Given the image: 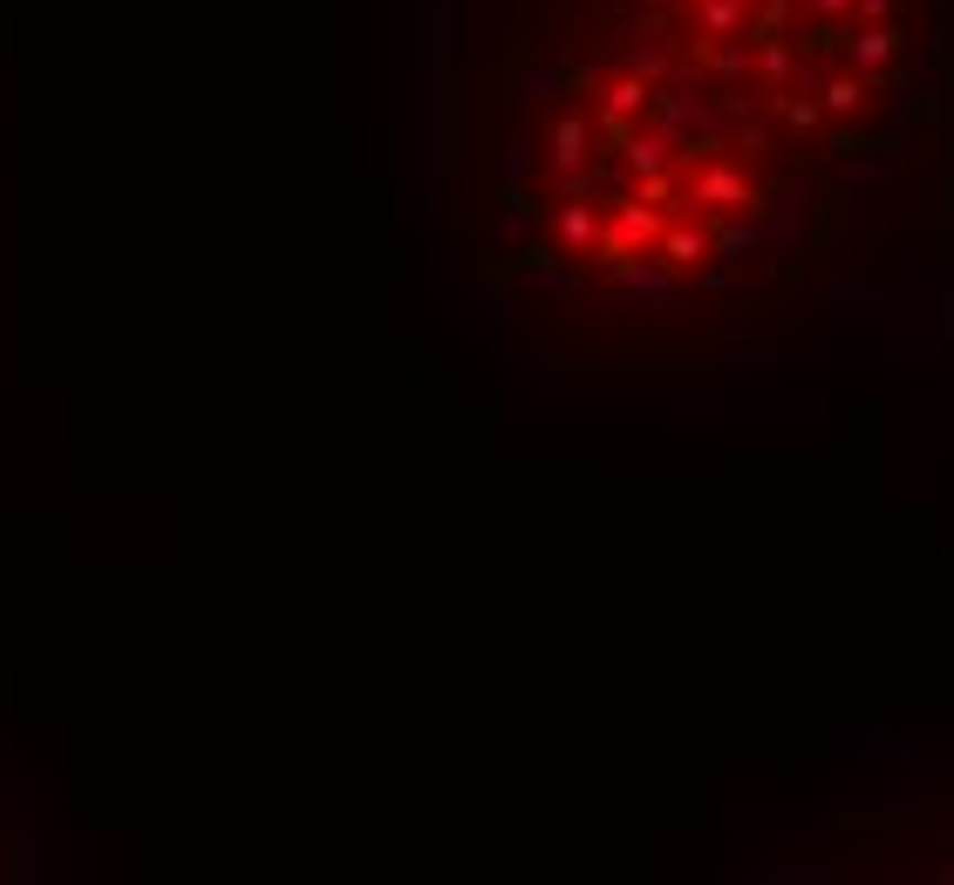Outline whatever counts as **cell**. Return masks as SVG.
I'll return each mask as SVG.
<instances>
[{"instance_id": "30bf717a", "label": "cell", "mask_w": 954, "mask_h": 885, "mask_svg": "<svg viewBox=\"0 0 954 885\" xmlns=\"http://www.w3.org/2000/svg\"><path fill=\"white\" fill-rule=\"evenodd\" d=\"M696 55H702L716 75H743V68H750V49H736V42H696Z\"/></svg>"}, {"instance_id": "ac0fdd59", "label": "cell", "mask_w": 954, "mask_h": 885, "mask_svg": "<svg viewBox=\"0 0 954 885\" xmlns=\"http://www.w3.org/2000/svg\"><path fill=\"white\" fill-rule=\"evenodd\" d=\"M859 14H866V21H887V14H893V0H859Z\"/></svg>"}, {"instance_id": "d6986e66", "label": "cell", "mask_w": 954, "mask_h": 885, "mask_svg": "<svg viewBox=\"0 0 954 885\" xmlns=\"http://www.w3.org/2000/svg\"><path fill=\"white\" fill-rule=\"evenodd\" d=\"M696 8H702V0H696Z\"/></svg>"}, {"instance_id": "8fae6325", "label": "cell", "mask_w": 954, "mask_h": 885, "mask_svg": "<svg viewBox=\"0 0 954 885\" xmlns=\"http://www.w3.org/2000/svg\"><path fill=\"white\" fill-rule=\"evenodd\" d=\"M750 246H757V225H716V232H709V253H716V259H736V253H750Z\"/></svg>"}, {"instance_id": "5bb4252c", "label": "cell", "mask_w": 954, "mask_h": 885, "mask_svg": "<svg viewBox=\"0 0 954 885\" xmlns=\"http://www.w3.org/2000/svg\"><path fill=\"white\" fill-rule=\"evenodd\" d=\"M777 116L791 130H818V103H798V96H777Z\"/></svg>"}, {"instance_id": "4fadbf2b", "label": "cell", "mask_w": 954, "mask_h": 885, "mask_svg": "<svg viewBox=\"0 0 954 885\" xmlns=\"http://www.w3.org/2000/svg\"><path fill=\"white\" fill-rule=\"evenodd\" d=\"M634 75H642V83H655V89H661L668 75H675V62H668L661 49H634Z\"/></svg>"}, {"instance_id": "ba28073f", "label": "cell", "mask_w": 954, "mask_h": 885, "mask_svg": "<svg viewBox=\"0 0 954 885\" xmlns=\"http://www.w3.org/2000/svg\"><path fill=\"white\" fill-rule=\"evenodd\" d=\"M859 103H866V75H825V89H818L825 116H852Z\"/></svg>"}, {"instance_id": "e0dca14e", "label": "cell", "mask_w": 954, "mask_h": 885, "mask_svg": "<svg viewBox=\"0 0 954 885\" xmlns=\"http://www.w3.org/2000/svg\"><path fill=\"white\" fill-rule=\"evenodd\" d=\"M852 8H859V0H812L818 21H839V14H852Z\"/></svg>"}, {"instance_id": "2e32d148", "label": "cell", "mask_w": 954, "mask_h": 885, "mask_svg": "<svg viewBox=\"0 0 954 885\" xmlns=\"http://www.w3.org/2000/svg\"><path fill=\"white\" fill-rule=\"evenodd\" d=\"M750 157H757V150H771V137H764V124H750V116H743V137H736Z\"/></svg>"}, {"instance_id": "6da1fadb", "label": "cell", "mask_w": 954, "mask_h": 885, "mask_svg": "<svg viewBox=\"0 0 954 885\" xmlns=\"http://www.w3.org/2000/svg\"><path fill=\"white\" fill-rule=\"evenodd\" d=\"M702 205H743V212H757V198H750V184L723 164V157H702V171H696V184H689V198H682V212H702Z\"/></svg>"}, {"instance_id": "5b68a950", "label": "cell", "mask_w": 954, "mask_h": 885, "mask_svg": "<svg viewBox=\"0 0 954 885\" xmlns=\"http://www.w3.org/2000/svg\"><path fill=\"white\" fill-rule=\"evenodd\" d=\"M655 259H668L675 273H682V266H696V259H709V225H668L661 232V246H655Z\"/></svg>"}, {"instance_id": "52a82bcc", "label": "cell", "mask_w": 954, "mask_h": 885, "mask_svg": "<svg viewBox=\"0 0 954 885\" xmlns=\"http://www.w3.org/2000/svg\"><path fill=\"white\" fill-rule=\"evenodd\" d=\"M668 143H675L668 130H655V137H627V143H621L627 171H634V178H648V171H668Z\"/></svg>"}, {"instance_id": "277c9868", "label": "cell", "mask_w": 954, "mask_h": 885, "mask_svg": "<svg viewBox=\"0 0 954 885\" xmlns=\"http://www.w3.org/2000/svg\"><path fill=\"white\" fill-rule=\"evenodd\" d=\"M552 232H560V246H573V253H593V238H601V212H593L586 198H566V205L552 212Z\"/></svg>"}, {"instance_id": "3957f363", "label": "cell", "mask_w": 954, "mask_h": 885, "mask_svg": "<svg viewBox=\"0 0 954 885\" xmlns=\"http://www.w3.org/2000/svg\"><path fill=\"white\" fill-rule=\"evenodd\" d=\"M586 150H593V124L586 116H560V124H552V171H580L586 164Z\"/></svg>"}, {"instance_id": "7c38bea8", "label": "cell", "mask_w": 954, "mask_h": 885, "mask_svg": "<svg viewBox=\"0 0 954 885\" xmlns=\"http://www.w3.org/2000/svg\"><path fill=\"white\" fill-rule=\"evenodd\" d=\"M757 68H764V83H791V68H798V55H791L784 42H764V49H757Z\"/></svg>"}, {"instance_id": "8992f818", "label": "cell", "mask_w": 954, "mask_h": 885, "mask_svg": "<svg viewBox=\"0 0 954 885\" xmlns=\"http://www.w3.org/2000/svg\"><path fill=\"white\" fill-rule=\"evenodd\" d=\"M648 103H655V83H642V75L627 68V75H614V83H607V103H601V109H607V116H627V124H634Z\"/></svg>"}, {"instance_id": "7a4b0ae2", "label": "cell", "mask_w": 954, "mask_h": 885, "mask_svg": "<svg viewBox=\"0 0 954 885\" xmlns=\"http://www.w3.org/2000/svg\"><path fill=\"white\" fill-rule=\"evenodd\" d=\"M846 55H852V68L866 75V83H880V75L900 62V34H893L887 21H872L866 34H852V42H846Z\"/></svg>"}, {"instance_id": "9a60e30c", "label": "cell", "mask_w": 954, "mask_h": 885, "mask_svg": "<svg viewBox=\"0 0 954 885\" xmlns=\"http://www.w3.org/2000/svg\"><path fill=\"white\" fill-rule=\"evenodd\" d=\"M634 198H642V205H661V198H675V171H648L642 184H634Z\"/></svg>"}, {"instance_id": "9c48e42d", "label": "cell", "mask_w": 954, "mask_h": 885, "mask_svg": "<svg viewBox=\"0 0 954 885\" xmlns=\"http://www.w3.org/2000/svg\"><path fill=\"white\" fill-rule=\"evenodd\" d=\"M743 8H750V0H702V42L736 34V28H743Z\"/></svg>"}]
</instances>
